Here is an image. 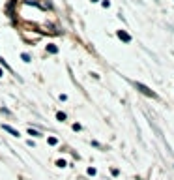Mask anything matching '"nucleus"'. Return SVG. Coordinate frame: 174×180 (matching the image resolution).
Here are the masks:
<instances>
[{
	"mask_svg": "<svg viewBox=\"0 0 174 180\" xmlns=\"http://www.w3.org/2000/svg\"><path fill=\"white\" fill-rule=\"evenodd\" d=\"M2 130H6V131H8V133H11V135H13V137H19V131H17V130H15V128H11V126H8V124H4V126H2Z\"/></svg>",
	"mask_w": 174,
	"mask_h": 180,
	"instance_id": "obj_3",
	"label": "nucleus"
},
{
	"mask_svg": "<svg viewBox=\"0 0 174 180\" xmlns=\"http://www.w3.org/2000/svg\"><path fill=\"white\" fill-rule=\"evenodd\" d=\"M88 174H92V177H94V174H96V169H94V167H90V169H88Z\"/></svg>",
	"mask_w": 174,
	"mask_h": 180,
	"instance_id": "obj_10",
	"label": "nucleus"
},
{
	"mask_svg": "<svg viewBox=\"0 0 174 180\" xmlns=\"http://www.w3.org/2000/svg\"><path fill=\"white\" fill-rule=\"evenodd\" d=\"M56 118L60 120V122H64V120H66V114H64V113H58V114H56Z\"/></svg>",
	"mask_w": 174,
	"mask_h": 180,
	"instance_id": "obj_6",
	"label": "nucleus"
},
{
	"mask_svg": "<svg viewBox=\"0 0 174 180\" xmlns=\"http://www.w3.org/2000/svg\"><path fill=\"white\" fill-rule=\"evenodd\" d=\"M118 38H120L122 41H125V43L131 41V36H129L127 32H124V30H118Z\"/></svg>",
	"mask_w": 174,
	"mask_h": 180,
	"instance_id": "obj_2",
	"label": "nucleus"
},
{
	"mask_svg": "<svg viewBox=\"0 0 174 180\" xmlns=\"http://www.w3.org/2000/svg\"><path fill=\"white\" fill-rule=\"evenodd\" d=\"M92 2H97V0H92Z\"/></svg>",
	"mask_w": 174,
	"mask_h": 180,
	"instance_id": "obj_12",
	"label": "nucleus"
},
{
	"mask_svg": "<svg viewBox=\"0 0 174 180\" xmlns=\"http://www.w3.org/2000/svg\"><path fill=\"white\" fill-rule=\"evenodd\" d=\"M56 165L58 167H66V161H64V159H60V161H56Z\"/></svg>",
	"mask_w": 174,
	"mask_h": 180,
	"instance_id": "obj_9",
	"label": "nucleus"
},
{
	"mask_svg": "<svg viewBox=\"0 0 174 180\" xmlns=\"http://www.w3.org/2000/svg\"><path fill=\"white\" fill-rule=\"evenodd\" d=\"M135 86H137V88H139V90L142 92V94L150 96V98H157V94H156V92H152V90L148 88V86H144V85H142V83H135Z\"/></svg>",
	"mask_w": 174,
	"mask_h": 180,
	"instance_id": "obj_1",
	"label": "nucleus"
},
{
	"mask_svg": "<svg viewBox=\"0 0 174 180\" xmlns=\"http://www.w3.org/2000/svg\"><path fill=\"white\" fill-rule=\"evenodd\" d=\"M28 133L32 135V137H39V133H38V131H36V130H32V128H30V130H28Z\"/></svg>",
	"mask_w": 174,
	"mask_h": 180,
	"instance_id": "obj_5",
	"label": "nucleus"
},
{
	"mask_svg": "<svg viewBox=\"0 0 174 180\" xmlns=\"http://www.w3.org/2000/svg\"><path fill=\"white\" fill-rule=\"evenodd\" d=\"M2 75H4V71H2V70H0V77H2Z\"/></svg>",
	"mask_w": 174,
	"mask_h": 180,
	"instance_id": "obj_11",
	"label": "nucleus"
},
{
	"mask_svg": "<svg viewBox=\"0 0 174 180\" xmlns=\"http://www.w3.org/2000/svg\"><path fill=\"white\" fill-rule=\"evenodd\" d=\"M23 60H25V62H30V57L26 53H23Z\"/></svg>",
	"mask_w": 174,
	"mask_h": 180,
	"instance_id": "obj_8",
	"label": "nucleus"
},
{
	"mask_svg": "<svg viewBox=\"0 0 174 180\" xmlns=\"http://www.w3.org/2000/svg\"><path fill=\"white\" fill-rule=\"evenodd\" d=\"M47 51L49 53H58V47L56 45H47Z\"/></svg>",
	"mask_w": 174,
	"mask_h": 180,
	"instance_id": "obj_4",
	"label": "nucleus"
},
{
	"mask_svg": "<svg viewBox=\"0 0 174 180\" xmlns=\"http://www.w3.org/2000/svg\"><path fill=\"white\" fill-rule=\"evenodd\" d=\"M56 143H58V141H56L54 137H49V145H56Z\"/></svg>",
	"mask_w": 174,
	"mask_h": 180,
	"instance_id": "obj_7",
	"label": "nucleus"
}]
</instances>
